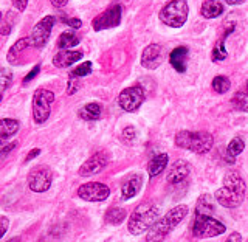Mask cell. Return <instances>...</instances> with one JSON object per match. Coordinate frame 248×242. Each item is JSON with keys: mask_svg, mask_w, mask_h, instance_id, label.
<instances>
[{"mask_svg": "<svg viewBox=\"0 0 248 242\" xmlns=\"http://www.w3.org/2000/svg\"><path fill=\"white\" fill-rule=\"evenodd\" d=\"M216 200L225 208H237L245 197V182L237 173H230L223 180V186L214 194Z\"/></svg>", "mask_w": 248, "mask_h": 242, "instance_id": "1", "label": "cell"}, {"mask_svg": "<svg viewBox=\"0 0 248 242\" xmlns=\"http://www.w3.org/2000/svg\"><path fill=\"white\" fill-rule=\"evenodd\" d=\"M188 211L189 210L186 205H177L175 208L169 210L161 219H158L149 228L147 236H146V242H163L169 233L185 219Z\"/></svg>", "mask_w": 248, "mask_h": 242, "instance_id": "2", "label": "cell"}, {"mask_svg": "<svg viewBox=\"0 0 248 242\" xmlns=\"http://www.w3.org/2000/svg\"><path fill=\"white\" fill-rule=\"evenodd\" d=\"M175 145L183 149H188L196 154H206L211 151L214 138L209 132H189L180 130L175 134Z\"/></svg>", "mask_w": 248, "mask_h": 242, "instance_id": "3", "label": "cell"}, {"mask_svg": "<svg viewBox=\"0 0 248 242\" xmlns=\"http://www.w3.org/2000/svg\"><path fill=\"white\" fill-rule=\"evenodd\" d=\"M157 221H158V207H155L152 204H141L130 214L127 228L130 231V235L138 236L144 231H149V228Z\"/></svg>", "mask_w": 248, "mask_h": 242, "instance_id": "4", "label": "cell"}, {"mask_svg": "<svg viewBox=\"0 0 248 242\" xmlns=\"http://www.w3.org/2000/svg\"><path fill=\"white\" fill-rule=\"evenodd\" d=\"M189 8L186 0H170L161 8L158 14L160 20L170 28H180L188 20Z\"/></svg>", "mask_w": 248, "mask_h": 242, "instance_id": "5", "label": "cell"}, {"mask_svg": "<svg viewBox=\"0 0 248 242\" xmlns=\"http://www.w3.org/2000/svg\"><path fill=\"white\" fill-rule=\"evenodd\" d=\"M227 227L219 222L211 214H196L192 233L196 238H214L225 233Z\"/></svg>", "mask_w": 248, "mask_h": 242, "instance_id": "6", "label": "cell"}, {"mask_svg": "<svg viewBox=\"0 0 248 242\" xmlns=\"http://www.w3.org/2000/svg\"><path fill=\"white\" fill-rule=\"evenodd\" d=\"M54 101V93L46 89L36 90L33 97V118L37 124H42L48 120L51 113V104Z\"/></svg>", "mask_w": 248, "mask_h": 242, "instance_id": "7", "label": "cell"}, {"mask_svg": "<svg viewBox=\"0 0 248 242\" xmlns=\"http://www.w3.org/2000/svg\"><path fill=\"white\" fill-rule=\"evenodd\" d=\"M144 90L140 87V85H134V87H127L124 89L120 97H118V104L120 107L123 109V111L126 112H135L140 109V106H141L144 103Z\"/></svg>", "mask_w": 248, "mask_h": 242, "instance_id": "8", "label": "cell"}, {"mask_svg": "<svg viewBox=\"0 0 248 242\" xmlns=\"http://www.w3.org/2000/svg\"><path fill=\"white\" fill-rule=\"evenodd\" d=\"M54 25V17L53 16H45L42 20H39L36 25L31 30L30 34V45L36 47V48H42V47L48 42L51 30Z\"/></svg>", "mask_w": 248, "mask_h": 242, "instance_id": "9", "label": "cell"}, {"mask_svg": "<svg viewBox=\"0 0 248 242\" xmlns=\"http://www.w3.org/2000/svg\"><path fill=\"white\" fill-rule=\"evenodd\" d=\"M51 182H53V174L46 166L34 168L28 176V186L34 193H45L46 190H50Z\"/></svg>", "mask_w": 248, "mask_h": 242, "instance_id": "10", "label": "cell"}, {"mask_svg": "<svg viewBox=\"0 0 248 242\" xmlns=\"http://www.w3.org/2000/svg\"><path fill=\"white\" fill-rule=\"evenodd\" d=\"M110 190L108 186L99 182H89L78 188V196L87 202H103L108 197Z\"/></svg>", "mask_w": 248, "mask_h": 242, "instance_id": "11", "label": "cell"}, {"mask_svg": "<svg viewBox=\"0 0 248 242\" xmlns=\"http://www.w3.org/2000/svg\"><path fill=\"white\" fill-rule=\"evenodd\" d=\"M120 22H121V6L113 5L93 19V30L101 31V30L115 28L120 25Z\"/></svg>", "mask_w": 248, "mask_h": 242, "instance_id": "12", "label": "cell"}, {"mask_svg": "<svg viewBox=\"0 0 248 242\" xmlns=\"http://www.w3.org/2000/svg\"><path fill=\"white\" fill-rule=\"evenodd\" d=\"M107 165H108V154L104 152V151H99L96 154H93L89 160L84 161V165L79 168V176L89 177V176H93V174H98Z\"/></svg>", "mask_w": 248, "mask_h": 242, "instance_id": "13", "label": "cell"}, {"mask_svg": "<svg viewBox=\"0 0 248 242\" xmlns=\"http://www.w3.org/2000/svg\"><path fill=\"white\" fill-rule=\"evenodd\" d=\"M161 62H163V48H161V45L151 44V45H147L146 48L143 50L141 65L144 68L154 70V68H157L161 64Z\"/></svg>", "mask_w": 248, "mask_h": 242, "instance_id": "14", "label": "cell"}, {"mask_svg": "<svg viewBox=\"0 0 248 242\" xmlns=\"http://www.w3.org/2000/svg\"><path fill=\"white\" fill-rule=\"evenodd\" d=\"M189 165L188 161L185 160H177L172 166H170L169 173H168V182L177 185V183H182L183 180H186V177L189 176Z\"/></svg>", "mask_w": 248, "mask_h": 242, "instance_id": "15", "label": "cell"}, {"mask_svg": "<svg viewBox=\"0 0 248 242\" xmlns=\"http://www.w3.org/2000/svg\"><path fill=\"white\" fill-rule=\"evenodd\" d=\"M82 58V51H75V50H61L59 53L54 54L53 58V65L58 68H65L73 65Z\"/></svg>", "mask_w": 248, "mask_h": 242, "instance_id": "16", "label": "cell"}, {"mask_svg": "<svg viewBox=\"0 0 248 242\" xmlns=\"http://www.w3.org/2000/svg\"><path fill=\"white\" fill-rule=\"evenodd\" d=\"M141 185H143V178L141 176L138 174H132L129 176L126 180L123 183V188H121V196L124 200H129L132 197H135L137 194L141 190Z\"/></svg>", "mask_w": 248, "mask_h": 242, "instance_id": "17", "label": "cell"}, {"mask_svg": "<svg viewBox=\"0 0 248 242\" xmlns=\"http://www.w3.org/2000/svg\"><path fill=\"white\" fill-rule=\"evenodd\" d=\"M189 56V50L186 47H177L169 54V62L178 73H185L186 72V62H188Z\"/></svg>", "mask_w": 248, "mask_h": 242, "instance_id": "18", "label": "cell"}, {"mask_svg": "<svg viewBox=\"0 0 248 242\" xmlns=\"http://www.w3.org/2000/svg\"><path fill=\"white\" fill-rule=\"evenodd\" d=\"M200 13L205 19L219 17V16L223 13V5L219 2V0H205L203 5L200 8Z\"/></svg>", "mask_w": 248, "mask_h": 242, "instance_id": "19", "label": "cell"}, {"mask_svg": "<svg viewBox=\"0 0 248 242\" xmlns=\"http://www.w3.org/2000/svg\"><path fill=\"white\" fill-rule=\"evenodd\" d=\"M168 154H157L155 157H152V160L147 165V173H149L151 177H157L158 174H161L165 168L168 166Z\"/></svg>", "mask_w": 248, "mask_h": 242, "instance_id": "20", "label": "cell"}, {"mask_svg": "<svg viewBox=\"0 0 248 242\" xmlns=\"http://www.w3.org/2000/svg\"><path fill=\"white\" fill-rule=\"evenodd\" d=\"M231 103H232V107H234L236 111L248 112V82L244 85L242 89L237 90L234 93V97H232Z\"/></svg>", "mask_w": 248, "mask_h": 242, "instance_id": "21", "label": "cell"}, {"mask_svg": "<svg viewBox=\"0 0 248 242\" xmlns=\"http://www.w3.org/2000/svg\"><path fill=\"white\" fill-rule=\"evenodd\" d=\"M101 112H103V109H101V106L98 103H90V104H85L81 109L79 116H81L82 120L93 121V120H99Z\"/></svg>", "mask_w": 248, "mask_h": 242, "instance_id": "22", "label": "cell"}, {"mask_svg": "<svg viewBox=\"0 0 248 242\" xmlns=\"http://www.w3.org/2000/svg\"><path fill=\"white\" fill-rule=\"evenodd\" d=\"M19 130V121L13 118H3L0 120V135L3 137H13L14 134H17Z\"/></svg>", "mask_w": 248, "mask_h": 242, "instance_id": "23", "label": "cell"}, {"mask_svg": "<svg viewBox=\"0 0 248 242\" xmlns=\"http://www.w3.org/2000/svg\"><path fill=\"white\" fill-rule=\"evenodd\" d=\"M78 44H79V37H78L73 31H65V33H62L58 39V47L61 50H68Z\"/></svg>", "mask_w": 248, "mask_h": 242, "instance_id": "24", "label": "cell"}, {"mask_svg": "<svg viewBox=\"0 0 248 242\" xmlns=\"http://www.w3.org/2000/svg\"><path fill=\"white\" fill-rule=\"evenodd\" d=\"M245 149V143H244V140H240V138H232L228 147H227V157L230 161H234V159L237 157V155H240L244 152Z\"/></svg>", "mask_w": 248, "mask_h": 242, "instance_id": "25", "label": "cell"}, {"mask_svg": "<svg viewBox=\"0 0 248 242\" xmlns=\"http://www.w3.org/2000/svg\"><path fill=\"white\" fill-rule=\"evenodd\" d=\"M28 45H30V39H19V41L10 48V51H8V56H6L8 62H10V64H16V62H17V56L20 54V51L25 50Z\"/></svg>", "mask_w": 248, "mask_h": 242, "instance_id": "26", "label": "cell"}, {"mask_svg": "<svg viewBox=\"0 0 248 242\" xmlns=\"http://www.w3.org/2000/svg\"><path fill=\"white\" fill-rule=\"evenodd\" d=\"M126 216H127L126 210L115 207V208H110L106 213V222L112 224V225H118V224H121L124 219H126Z\"/></svg>", "mask_w": 248, "mask_h": 242, "instance_id": "27", "label": "cell"}, {"mask_svg": "<svg viewBox=\"0 0 248 242\" xmlns=\"http://www.w3.org/2000/svg\"><path fill=\"white\" fill-rule=\"evenodd\" d=\"M214 211V205H213V199L211 196H202L197 202V208H196V214H213Z\"/></svg>", "mask_w": 248, "mask_h": 242, "instance_id": "28", "label": "cell"}, {"mask_svg": "<svg viewBox=\"0 0 248 242\" xmlns=\"http://www.w3.org/2000/svg\"><path fill=\"white\" fill-rule=\"evenodd\" d=\"M231 87V82L227 76H216L213 80V90L216 93H227Z\"/></svg>", "mask_w": 248, "mask_h": 242, "instance_id": "29", "label": "cell"}, {"mask_svg": "<svg viewBox=\"0 0 248 242\" xmlns=\"http://www.w3.org/2000/svg\"><path fill=\"white\" fill-rule=\"evenodd\" d=\"M223 39L225 37H222L220 41L214 45V48H213V61H223V59H227V48H225Z\"/></svg>", "mask_w": 248, "mask_h": 242, "instance_id": "30", "label": "cell"}, {"mask_svg": "<svg viewBox=\"0 0 248 242\" xmlns=\"http://www.w3.org/2000/svg\"><path fill=\"white\" fill-rule=\"evenodd\" d=\"M13 81V73L8 68H0V92H5Z\"/></svg>", "mask_w": 248, "mask_h": 242, "instance_id": "31", "label": "cell"}, {"mask_svg": "<svg viewBox=\"0 0 248 242\" xmlns=\"http://www.w3.org/2000/svg\"><path fill=\"white\" fill-rule=\"evenodd\" d=\"M90 72H92V62H84V64L78 65V67L73 70V72H72V76H73V78L87 76Z\"/></svg>", "mask_w": 248, "mask_h": 242, "instance_id": "32", "label": "cell"}, {"mask_svg": "<svg viewBox=\"0 0 248 242\" xmlns=\"http://www.w3.org/2000/svg\"><path fill=\"white\" fill-rule=\"evenodd\" d=\"M16 147V143H10V138L0 135V154H6L8 151H11Z\"/></svg>", "mask_w": 248, "mask_h": 242, "instance_id": "33", "label": "cell"}, {"mask_svg": "<svg viewBox=\"0 0 248 242\" xmlns=\"http://www.w3.org/2000/svg\"><path fill=\"white\" fill-rule=\"evenodd\" d=\"M78 89H79V81H78L76 80V78H70V80H68V87H67V93H68V95H73V93L78 90Z\"/></svg>", "mask_w": 248, "mask_h": 242, "instance_id": "34", "label": "cell"}, {"mask_svg": "<svg viewBox=\"0 0 248 242\" xmlns=\"http://www.w3.org/2000/svg\"><path fill=\"white\" fill-rule=\"evenodd\" d=\"M62 22L67 23L68 27H72V28H75V30L81 28V25H82V22H81L79 19H76V17H64V19H62Z\"/></svg>", "mask_w": 248, "mask_h": 242, "instance_id": "35", "label": "cell"}, {"mask_svg": "<svg viewBox=\"0 0 248 242\" xmlns=\"http://www.w3.org/2000/svg\"><path fill=\"white\" fill-rule=\"evenodd\" d=\"M134 138H135V129L132 126H127L123 130V140L124 142H132Z\"/></svg>", "mask_w": 248, "mask_h": 242, "instance_id": "36", "label": "cell"}, {"mask_svg": "<svg viewBox=\"0 0 248 242\" xmlns=\"http://www.w3.org/2000/svg\"><path fill=\"white\" fill-rule=\"evenodd\" d=\"M8 227H10V221L5 216H0V239L5 236V233L8 231Z\"/></svg>", "mask_w": 248, "mask_h": 242, "instance_id": "37", "label": "cell"}, {"mask_svg": "<svg viewBox=\"0 0 248 242\" xmlns=\"http://www.w3.org/2000/svg\"><path fill=\"white\" fill-rule=\"evenodd\" d=\"M41 72V65H36V67H33V70H31V72L23 78V84H28L30 81H33L34 78L37 76V73Z\"/></svg>", "mask_w": 248, "mask_h": 242, "instance_id": "38", "label": "cell"}, {"mask_svg": "<svg viewBox=\"0 0 248 242\" xmlns=\"http://www.w3.org/2000/svg\"><path fill=\"white\" fill-rule=\"evenodd\" d=\"M11 2L19 11H23L27 8V5H28V0H11Z\"/></svg>", "mask_w": 248, "mask_h": 242, "instance_id": "39", "label": "cell"}, {"mask_svg": "<svg viewBox=\"0 0 248 242\" xmlns=\"http://www.w3.org/2000/svg\"><path fill=\"white\" fill-rule=\"evenodd\" d=\"M227 242H242V236H240L239 233H231L227 239Z\"/></svg>", "mask_w": 248, "mask_h": 242, "instance_id": "40", "label": "cell"}, {"mask_svg": "<svg viewBox=\"0 0 248 242\" xmlns=\"http://www.w3.org/2000/svg\"><path fill=\"white\" fill-rule=\"evenodd\" d=\"M50 2L54 8H64L68 3V0H50Z\"/></svg>", "mask_w": 248, "mask_h": 242, "instance_id": "41", "label": "cell"}, {"mask_svg": "<svg viewBox=\"0 0 248 242\" xmlns=\"http://www.w3.org/2000/svg\"><path fill=\"white\" fill-rule=\"evenodd\" d=\"M39 154H41V149H31V151H30V154L27 155L25 161H30V160H33L34 157H37Z\"/></svg>", "mask_w": 248, "mask_h": 242, "instance_id": "42", "label": "cell"}, {"mask_svg": "<svg viewBox=\"0 0 248 242\" xmlns=\"http://www.w3.org/2000/svg\"><path fill=\"white\" fill-rule=\"evenodd\" d=\"M227 3L228 5H240V3H244V0H227Z\"/></svg>", "mask_w": 248, "mask_h": 242, "instance_id": "43", "label": "cell"}, {"mask_svg": "<svg viewBox=\"0 0 248 242\" xmlns=\"http://www.w3.org/2000/svg\"><path fill=\"white\" fill-rule=\"evenodd\" d=\"M2 97H3V93H2V92H0V101H2Z\"/></svg>", "mask_w": 248, "mask_h": 242, "instance_id": "44", "label": "cell"}, {"mask_svg": "<svg viewBox=\"0 0 248 242\" xmlns=\"http://www.w3.org/2000/svg\"><path fill=\"white\" fill-rule=\"evenodd\" d=\"M0 22H2V13H0Z\"/></svg>", "mask_w": 248, "mask_h": 242, "instance_id": "45", "label": "cell"}]
</instances>
